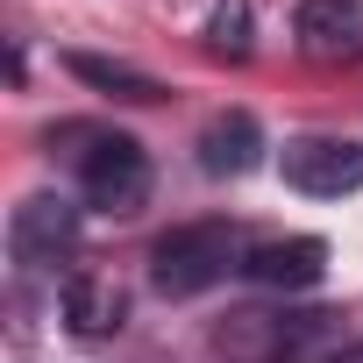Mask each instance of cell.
Returning <instances> with one entry per match:
<instances>
[{
  "label": "cell",
  "mask_w": 363,
  "mask_h": 363,
  "mask_svg": "<svg viewBox=\"0 0 363 363\" xmlns=\"http://www.w3.org/2000/svg\"><path fill=\"white\" fill-rule=\"evenodd\" d=\"M57 143H65V164H72V178H79L86 207H100V214H135V207L150 200V157H143L135 135L93 128V121H65V128H50V150H57Z\"/></svg>",
  "instance_id": "obj_1"
},
{
  "label": "cell",
  "mask_w": 363,
  "mask_h": 363,
  "mask_svg": "<svg viewBox=\"0 0 363 363\" xmlns=\"http://www.w3.org/2000/svg\"><path fill=\"white\" fill-rule=\"evenodd\" d=\"M242 228L235 221H186L150 242V285L164 299H200L207 285H221L228 271H242Z\"/></svg>",
  "instance_id": "obj_2"
},
{
  "label": "cell",
  "mask_w": 363,
  "mask_h": 363,
  "mask_svg": "<svg viewBox=\"0 0 363 363\" xmlns=\"http://www.w3.org/2000/svg\"><path fill=\"white\" fill-rule=\"evenodd\" d=\"M328 335H335V313L328 306H235L214 328V349L228 363H299Z\"/></svg>",
  "instance_id": "obj_3"
},
{
  "label": "cell",
  "mask_w": 363,
  "mask_h": 363,
  "mask_svg": "<svg viewBox=\"0 0 363 363\" xmlns=\"http://www.w3.org/2000/svg\"><path fill=\"white\" fill-rule=\"evenodd\" d=\"M278 171L306 200H342V193H363V143H349V135H292L278 150Z\"/></svg>",
  "instance_id": "obj_4"
},
{
  "label": "cell",
  "mask_w": 363,
  "mask_h": 363,
  "mask_svg": "<svg viewBox=\"0 0 363 363\" xmlns=\"http://www.w3.org/2000/svg\"><path fill=\"white\" fill-rule=\"evenodd\" d=\"M72 250H79V207L65 193H29L8 214V257L22 271H57L72 264Z\"/></svg>",
  "instance_id": "obj_5"
},
{
  "label": "cell",
  "mask_w": 363,
  "mask_h": 363,
  "mask_svg": "<svg viewBox=\"0 0 363 363\" xmlns=\"http://www.w3.org/2000/svg\"><path fill=\"white\" fill-rule=\"evenodd\" d=\"M292 36L313 65H363V0H299Z\"/></svg>",
  "instance_id": "obj_6"
},
{
  "label": "cell",
  "mask_w": 363,
  "mask_h": 363,
  "mask_svg": "<svg viewBox=\"0 0 363 363\" xmlns=\"http://www.w3.org/2000/svg\"><path fill=\"white\" fill-rule=\"evenodd\" d=\"M242 278L264 292H306L328 278V242L320 235H271L242 257Z\"/></svg>",
  "instance_id": "obj_7"
},
{
  "label": "cell",
  "mask_w": 363,
  "mask_h": 363,
  "mask_svg": "<svg viewBox=\"0 0 363 363\" xmlns=\"http://www.w3.org/2000/svg\"><path fill=\"white\" fill-rule=\"evenodd\" d=\"M264 164V128H257V114H214L207 128H200V171L207 178H242V171H257Z\"/></svg>",
  "instance_id": "obj_8"
},
{
  "label": "cell",
  "mask_w": 363,
  "mask_h": 363,
  "mask_svg": "<svg viewBox=\"0 0 363 363\" xmlns=\"http://www.w3.org/2000/svg\"><path fill=\"white\" fill-rule=\"evenodd\" d=\"M65 320H72V335L100 342V335H114V328L128 320V292H121L107 271H72V278H65Z\"/></svg>",
  "instance_id": "obj_9"
},
{
  "label": "cell",
  "mask_w": 363,
  "mask_h": 363,
  "mask_svg": "<svg viewBox=\"0 0 363 363\" xmlns=\"http://www.w3.org/2000/svg\"><path fill=\"white\" fill-rule=\"evenodd\" d=\"M65 65H72V79H79V86H93V93H107V100H135V107L164 100V79H150V72H135V65H121V57H93V50H72Z\"/></svg>",
  "instance_id": "obj_10"
},
{
  "label": "cell",
  "mask_w": 363,
  "mask_h": 363,
  "mask_svg": "<svg viewBox=\"0 0 363 363\" xmlns=\"http://www.w3.org/2000/svg\"><path fill=\"white\" fill-rule=\"evenodd\" d=\"M207 50L228 57V65L250 57V8H242V0H221V8L207 15Z\"/></svg>",
  "instance_id": "obj_11"
},
{
  "label": "cell",
  "mask_w": 363,
  "mask_h": 363,
  "mask_svg": "<svg viewBox=\"0 0 363 363\" xmlns=\"http://www.w3.org/2000/svg\"><path fill=\"white\" fill-rule=\"evenodd\" d=\"M320 363H363V342H342L335 356H320Z\"/></svg>",
  "instance_id": "obj_12"
}]
</instances>
